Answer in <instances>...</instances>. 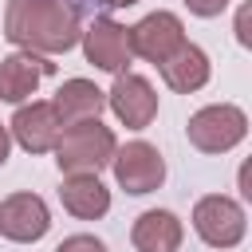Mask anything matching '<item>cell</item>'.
<instances>
[{
    "label": "cell",
    "instance_id": "1",
    "mask_svg": "<svg viewBox=\"0 0 252 252\" xmlns=\"http://www.w3.org/2000/svg\"><path fill=\"white\" fill-rule=\"evenodd\" d=\"M79 8L67 0H8L4 8V39L20 51L63 55L79 43Z\"/></svg>",
    "mask_w": 252,
    "mask_h": 252
},
{
    "label": "cell",
    "instance_id": "2",
    "mask_svg": "<svg viewBox=\"0 0 252 252\" xmlns=\"http://www.w3.org/2000/svg\"><path fill=\"white\" fill-rule=\"evenodd\" d=\"M55 165L59 173H98L110 165L118 142H114V130L102 126L98 118H83V122H71L59 130L55 138Z\"/></svg>",
    "mask_w": 252,
    "mask_h": 252
},
{
    "label": "cell",
    "instance_id": "3",
    "mask_svg": "<svg viewBox=\"0 0 252 252\" xmlns=\"http://www.w3.org/2000/svg\"><path fill=\"white\" fill-rule=\"evenodd\" d=\"M185 134L201 154H228L232 146L244 142L248 114L240 106H232V102H213V106H201L197 114H189Z\"/></svg>",
    "mask_w": 252,
    "mask_h": 252
},
{
    "label": "cell",
    "instance_id": "4",
    "mask_svg": "<svg viewBox=\"0 0 252 252\" xmlns=\"http://www.w3.org/2000/svg\"><path fill=\"white\" fill-rule=\"evenodd\" d=\"M193 228H197V236H201L209 248H232V244L244 240L248 220H244V209H240L232 197L209 193V197H201V201L193 205Z\"/></svg>",
    "mask_w": 252,
    "mask_h": 252
},
{
    "label": "cell",
    "instance_id": "5",
    "mask_svg": "<svg viewBox=\"0 0 252 252\" xmlns=\"http://www.w3.org/2000/svg\"><path fill=\"white\" fill-rule=\"evenodd\" d=\"M110 169H114V181L142 197V193H154L161 181H165V158L158 154V146L150 142H126L122 150H114L110 158Z\"/></svg>",
    "mask_w": 252,
    "mask_h": 252
},
{
    "label": "cell",
    "instance_id": "6",
    "mask_svg": "<svg viewBox=\"0 0 252 252\" xmlns=\"http://www.w3.org/2000/svg\"><path fill=\"white\" fill-rule=\"evenodd\" d=\"M79 39H83L87 63H94L98 71H110V75H126V71H130V59H134V51H130V32H126L118 20L98 16Z\"/></svg>",
    "mask_w": 252,
    "mask_h": 252
},
{
    "label": "cell",
    "instance_id": "7",
    "mask_svg": "<svg viewBox=\"0 0 252 252\" xmlns=\"http://www.w3.org/2000/svg\"><path fill=\"white\" fill-rule=\"evenodd\" d=\"M126 32H130V51L142 55L146 63H154V67L165 63L185 43V28H181V20L173 12H150Z\"/></svg>",
    "mask_w": 252,
    "mask_h": 252
},
{
    "label": "cell",
    "instance_id": "8",
    "mask_svg": "<svg viewBox=\"0 0 252 252\" xmlns=\"http://www.w3.org/2000/svg\"><path fill=\"white\" fill-rule=\"evenodd\" d=\"M106 106L114 110V118L130 130H146L158 114V94L150 87V79L126 71V75H114V87L106 91Z\"/></svg>",
    "mask_w": 252,
    "mask_h": 252
},
{
    "label": "cell",
    "instance_id": "9",
    "mask_svg": "<svg viewBox=\"0 0 252 252\" xmlns=\"http://www.w3.org/2000/svg\"><path fill=\"white\" fill-rule=\"evenodd\" d=\"M51 228V213L47 201L35 193H12L0 201V236L16 240V244H35L39 236H47Z\"/></svg>",
    "mask_w": 252,
    "mask_h": 252
},
{
    "label": "cell",
    "instance_id": "10",
    "mask_svg": "<svg viewBox=\"0 0 252 252\" xmlns=\"http://www.w3.org/2000/svg\"><path fill=\"white\" fill-rule=\"evenodd\" d=\"M55 75V63L35 51H12L0 59V102H24L35 94V87Z\"/></svg>",
    "mask_w": 252,
    "mask_h": 252
},
{
    "label": "cell",
    "instance_id": "11",
    "mask_svg": "<svg viewBox=\"0 0 252 252\" xmlns=\"http://www.w3.org/2000/svg\"><path fill=\"white\" fill-rule=\"evenodd\" d=\"M8 130H12V138L28 154H47L55 146L63 122H59V114H55L51 102H20L16 114H12V122H8Z\"/></svg>",
    "mask_w": 252,
    "mask_h": 252
},
{
    "label": "cell",
    "instance_id": "12",
    "mask_svg": "<svg viewBox=\"0 0 252 252\" xmlns=\"http://www.w3.org/2000/svg\"><path fill=\"white\" fill-rule=\"evenodd\" d=\"M59 201L79 220H98L110 209V189L98 181V173H67L59 185Z\"/></svg>",
    "mask_w": 252,
    "mask_h": 252
},
{
    "label": "cell",
    "instance_id": "13",
    "mask_svg": "<svg viewBox=\"0 0 252 252\" xmlns=\"http://www.w3.org/2000/svg\"><path fill=\"white\" fill-rule=\"evenodd\" d=\"M181 236H185V228L169 209H146L130 228V240L138 252H177Z\"/></svg>",
    "mask_w": 252,
    "mask_h": 252
},
{
    "label": "cell",
    "instance_id": "14",
    "mask_svg": "<svg viewBox=\"0 0 252 252\" xmlns=\"http://www.w3.org/2000/svg\"><path fill=\"white\" fill-rule=\"evenodd\" d=\"M158 71H161V79H165L169 91L193 94V91H201L209 83V55L197 43H181L165 63H158Z\"/></svg>",
    "mask_w": 252,
    "mask_h": 252
},
{
    "label": "cell",
    "instance_id": "15",
    "mask_svg": "<svg viewBox=\"0 0 252 252\" xmlns=\"http://www.w3.org/2000/svg\"><path fill=\"white\" fill-rule=\"evenodd\" d=\"M51 106H55L59 122L71 126V122H83V118H98L102 106H106V91H98L91 79H67L55 91Z\"/></svg>",
    "mask_w": 252,
    "mask_h": 252
},
{
    "label": "cell",
    "instance_id": "16",
    "mask_svg": "<svg viewBox=\"0 0 252 252\" xmlns=\"http://www.w3.org/2000/svg\"><path fill=\"white\" fill-rule=\"evenodd\" d=\"M55 252H106V244L98 240V236H87V232H75V236H67Z\"/></svg>",
    "mask_w": 252,
    "mask_h": 252
},
{
    "label": "cell",
    "instance_id": "17",
    "mask_svg": "<svg viewBox=\"0 0 252 252\" xmlns=\"http://www.w3.org/2000/svg\"><path fill=\"white\" fill-rule=\"evenodd\" d=\"M185 8H189L193 16H205V20H209V16H220V12L228 8V0H185Z\"/></svg>",
    "mask_w": 252,
    "mask_h": 252
},
{
    "label": "cell",
    "instance_id": "18",
    "mask_svg": "<svg viewBox=\"0 0 252 252\" xmlns=\"http://www.w3.org/2000/svg\"><path fill=\"white\" fill-rule=\"evenodd\" d=\"M236 39L248 47L252 43V35H248V8H240V16H236Z\"/></svg>",
    "mask_w": 252,
    "mask_h": 252
},
{
    "label": "cell",
    "instance_id": "19",
    "mask_svg": "<svg viewBox=\"0 0 252 252\" xmlns=\"http://www.w3.org/2000/svg\"><path fill=\"white\" fill-rule=\"evenodd\" d=\"M8 150H12V138H8V126H0V165L8 161Z\"/></svg>",
    "mask_w": 252,
    "mask_h": 252
},
{
    "label": "cell",
    "instance_id": "20",
    "mask_svg": "<svg viewBox=\"0 0 252 252\" xmlns=\"http://www.w3.org/2000/svg\"><path fill=\"white\" fill-rule=\"evenodd\" d=\"M102 8H130V4H138V0H98Z\"/></svg>",
    "mask_w": 252,
    "mask_h": 252
},
{
    "label": "cell",
    "instance_id": "21",
    "mask_svg": "<svg viewBox=\"0 0 252 252\" xmlns=\"http://www.w3.org/2000/svg\"><path fill=\"white\" fill-rule=\"evenodd\" d=\"M79 4H98V0H71V8H79Z\"/></svg>",
    "mask_w": 252,
    "mask_h": 252
}]
</instances>
